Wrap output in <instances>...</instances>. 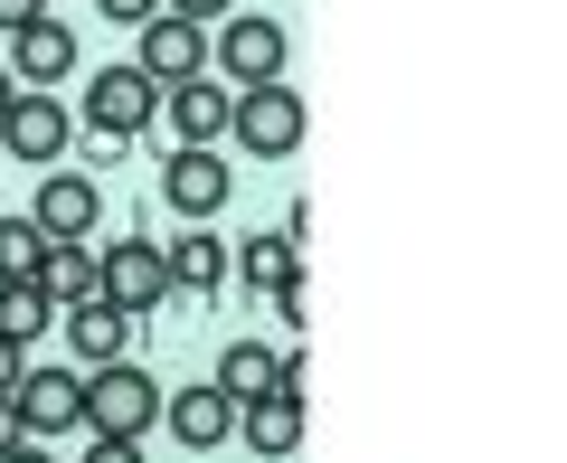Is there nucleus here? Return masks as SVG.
<instances>
[{"label": "nucleus", "mask_w": 567, "mask_h": 463, "mask_svg": "<svg viewBox=\"0 0 567 463\" xmlns=\"http://www.w3.org/2000/svg\"><path fill=\"white\" fill-rule=\"evenodd\" d=\"M85 425H95V435H142V425H162V379L133 369V360L85 369Z\"/></svg>", "instance_id": "1"}, {"label": "nucleus", "mask_w": 567, "mask_h": 463, "mask_svg": "<svg viewBox=\"0 0 567 463\" xmlns=\"http://www.w3.org/2000/svg\"><path fill=\"white\" fill-rule=\"evenodd\" d=\"M208 58H218L227 85H284L293 39H284V20H265V10H227V29L208 39Z\"/></svg>", "instance_id": "2"}, {"label": "nucleus", "mask_w": 567, "mask_h": 463, "mask_svg": "<svg viewBox=\"0 0 567 463\" xmlns=\"http://www.w3.org/2000/svg\"><path fill=\"white\" fill-rule=\"evenodd\" d=\"M227 133H237V152H256V162H284V152L303 142V95H293V85H237Z\"/></svg>", "instance_id": "3"}, {"label": "nucleus", "mask_w": 567, "mask_h": 463, "mask_svg": "<svg viewBox=\"0 0 567 463\" xmlns=\"http://www.w3.org/2000/svg\"><path fill=\"white\" fill-rule=\"evenodd\" d=\"M218 388L227 407H246V398H303V350H265V341H227L218 350Z\"/></svg>", "instance_id": "4"}, {"label": "nucleus", "mask_w": 567, "mask_h": 463, "mask_svg": "<svg viewBox=\"0 0 567 463\" xmlns=\"http://www.w3.org/2000/svg\"><path fill=\"white\" fill-rule=\"evenodd\" d=\"M76 114H85V123H95V133H104V142H133V133H142V123L162 114V85L142 76V66H104V76H95V85H85V104H76Z\"/></svg>", "instance_id": "5"}, {"label": "nucleus", "mask_w": 567, "mask_h": 463, "mask_svg": "<svg viewBox=\"0 0 567 463\" xmlns=\"http://www.w3.org/2000/svg\"><path fill=\"white\" fill-rule=\"evenodd\" d=\"M95 294L123 302V312H162L171 302V275H162V246H142V237H114L95 256Z\"/></svg>", "instance_id": "6"}, {"label": "nucleus", "mask_w": 567, "mask_h": 463, "mask_svg": "<svg viewBox=\"0 0 567 463\" xmlns=\"http://www.w3.org/2000/svg\"><path fill=\"white\" fill-rule=\"evenodd\" d=\"M10 407H20L29 435H76L85 425V369H20V388H10Z\"/></svg>", "instance_id": "7"}, {"label": "nucleus", "mask_w": 567, "mask_h": 463, "mask_svg": "<svg viewBox=\"0 0 567 463\" xmlns=\"http://www.w3.org/2000/svg\"><path fill=\"white\" fill-rule=\"evenodd\" d=\"M10 76H20V95H48L58 76H76V29L58 20V10H39L29 29H10Z\"/></svg>", "instance_id": "8"}, {"label": "nucleus", "mask_w": 567, "mask_h": 463, "mask_svg": "<svg viewBox=\"0 0 567 463\" xmlns=\"http://www.w3.org/2000/svg\"><path fill=\"white\" fill-rule=\"evenodd\" d=\"M227 189H237V171H227L218 152H199V142H181V152L162 162V199L181 208L189 227H208V218H218V208H227Z\"/></svg>", "instance_id": "9"}, {"label": "nucleus", "mask_w": 567, "mask_h": 463, "mask_svg": "<svg viewBox=\"0 0 567 463\" xmlns=\"http://www.w3.org/2000/svg\"><path fill=\"white\" fill-rule=\"evenodd\" d=\"M142 76L152 85H189V76H208V29L199 20H181V10H162V20H142Z\"/></svg>", "instance_id": "10"}, {"label": "nucleus", "mask_w": 567, "mask_h": 463, "mask_svg": "<svg viewBox=\"0 0 567 463\" xmlns=\"http://www.w3.org/2000/svg\"><path fill=\"white\" fill-rule=\"evenodd\" d=\"M66 133H76V114H66L58 95H20L0 114V152H10V162H58Z\"/></svg>", "instance_id": "11"}, {"label": "nucleus", "mask_w": 567, "mask_h": 463, "mask_svg": "<svg viewBox=\"0 0 567 463\" xmlns=\"http://www.w3.org/2000/svg\"><path fill=\"white\" fill-rule=\"evenodd\" d=\"M29 218H39L48 237H95V227H104V189L85 181V171H48V181H39V208H29Z\"/></svg>", "instance_id": "12"}, {"label": "nucleus", "mask_w": 567, "mask_h": 463, "mask_svg": "<svg viewBox=\"0 0 567 463\" xmlns=\"http://www.w3.org/2000/svg\"><path fill=\"white\" fill-rule=\"evenodd\" d=\"M58 322H66V341H76V360L85 369H104V360H133V322H142V312H123V302H76V312H58Z\"/></svg>", "instance_id": "13"}, {"label": "nucleus", "mask_w": 567, "mask_h": 463, "mask_svg": "<svg viewBox=\"0 0 567 463\" xmlns=\"http://www.w3.org/2000/svg\"><path fill=\"white\" fill-rule=\"evenodd\" d=\"M227 104H237V85H208V76L162 85V114H171V133H181V142H199V152L227 133Z\"/></svg>", "instance_id": "14"}, {"label": "nucleus", "mask_w": 567, "mask_h": 463, "mask_svg": "<svg viewBox=\"0 0 567 463\" xmlns=\"http://www.w3.org/2000/svg\"><path fill=\"white\" fill-rule=\"evenodd\" d=\"M162 425L189 444V454H208V444L237 435V407H227L218 388H181V398H162Z\"/></svg>", "instance_id": "15"}, {"label": "nucleus", "mask_w": 567, "mask_h": 463, "mask_svg": "<svg viewBox=\"0 0 567 463\" xmlns=\"http://www.w3.org/2000/svg\"><path fill=\"white\" fill-rule=\"evenodd\" d=\"M237 435H246V454L284 463L293 444H303V398H246L237 407Z\"/></svg>", "instance_id": "16"}, {"label": "nucleus", "mask_w": 567, "mask_h": 463, "mask_svg": "<svg viewBox=\"0 0 567 463\" xmlns=\"http://www.w3.org/2000/svg\"><path fill=\"white\" fill-rule=\"evenodd\" d=\"M39 294L58 302V312L95 302V246H85V237H48V256H39Z\"/></svg>", "instance_id": "17"}, {"label": "nucleus", "mask_w": 567, "mask_h": 463, "mask_svg": "<svg viewBox=\"0 0 567 463\" xmlns=\"http://www.w3.org/2000/svg\"><path fill=\"white\" fill-rule=\"evenodd\" d=\"M162 275H171V294H218V284H227V246L189 227V237L162 246Z\"/></svg>", "instance_id": "18"}, {"label": "nucleus", "mask_w": 567, "mask_h": 463, "mask_svg": "<svg viewBox=\"0 0 567 463\" xmlns=\"http://www.w3.org/2000/svg\"><path fill=\"white\" fill-rule=\"evenodd\" d=\"M48 322H58V302L39 294V275L0 284V341H20V350H29V341H39V331H48Z\"/></svg>", "instance_id": "19"}, {"label": "nucleus", "mask_w": 567, "mask_h": 463, "mask_svg": "<svg viewBox=\"0 0 567 463\" xmlns=\"http://www.w3.org/2000/svg\"><path fill=\"white\" fill-rule=\"evenodd\" d=\"M293 275H303V246L284 237V227L275 237H246V284H256V294H275V284H293Z\"/></svg>", "instance_id": "20"}, {"label": "nucleus", "mask_w": 567, "mask_h": 463, "mask_svg": "<svg viewBox=\"0 0 567 463\" xmlns=\"http://www.w3.org/2000/svg\"><path fill=\"white\" fill-rule=\"evenodd\" d=\"M39 256H48V227L29 218H0V284H20V275H39Z\"/></svg>", "instance_id": "21"}, {"label": "nucleus", "mask_w": 567, "mask_h": 463, "mask_svg": "<svg viewBox=\"0 0 567 463\" xmlns=\"http://www.w3.org/2000/svg\"><path fill=\"white\" fill-rule=\"evenodd\" d=\"M256 302L275 312V322H293V331L312 322V294H303V275H293V284H275V294H256Z\"/></svg>", "instance_id": "22"}, {"label": "nucleus", "mask_w": 567, "mask_h": 463, "mask_svg": "<svg viewBox=\"0 0 567 463\" xmlns=\"http://www.w3.org/2000/svg\"><path fill=\"white\" fill-rule=\"evenodd\" d=\"M85 463H142V435H95V444H85Z\"/></svg>", "instance_id": "23"}, {"label": "nucleus", "mask_w": 567, "mask_h": 463, "mask_svg": "<svg viewBox=\"0 0 567 463\" xmlns=\"http://www.w3.org/2000/svg\"><path fill=\"white\" fill-rule=\"evenodd\" d=\"M104 20H123V29H142V20H162V0H95Z\"/></svg>", "instance_id": "24"}, {"label": "nucleus", "mask_w": 567, "mask_h": 463, "mask_svg": "<svg viewBox=\"0 0 567 463\" xmlns=\"http://www.w3.org/2000/svg\"><path fill=\"white\" fill-rule=\"evenodd\" d=\"M162 10H181V20H199V29H208L218 10H237V0H162Z\"/></svg>", "instance_id": "25"}, {"label": "nucleus", "mask_w": 567, "mask_h": 463, "mask_svg": "<svg viewBox=\"0 0 567 463\" xmlns=\"http://www.w3.org/2000/svg\"><path fill=\"white\" fill-rule=\"evenodd\" d=\"M20 369H29V350H20V341H0V398L20 388Z\"/></svg>", "instance_id": "26"}, {"label": "nucleus", "mask_w": 567, "mask_h": 463, "mask_svg": "<svg viewBox=\"0 0 567 463\" xmlns=\"http://www.w3.org/2000/svg\"><path fill=\"white\" fill-rule=\"evenodd\" d=\"M39 10H48V0H0V29H29Z\"/></svg>", "instance_id": "27"}, {"label": "nucleus", "mask_w": 567, "mask_h": 463, "mask_svg": "<svg viewBox=\"0 0 567 463\" xmlns=\"http://www.w3.org/2000/svg\"><path fill=\"white\" fill-rule=\"evenodd\" d=\"M0 463H58V454H48L39 435H20V444H10V454H0Z\"/></svg>", "instance_id": "28"}, {"label": "nucleus", "mask_w": 567, "mask_h": 463, "mask_svg": "<svg viewBox=\"0 0 567 463\" xmlns=\"http://www.w3.org/2000/svg\"><path fill=\"white\" fill-rule=\"evenodd\" d=\"M20 435H29V425H20V407L0 398V454H10V444H20Z\"/></svg>", "instance_id": "29"}, {"label": "nucleus", "mask_w": 567, "mask_h": 463, "mask_svg": "<svg viewBox=\"0 0 567 463\" xmlns=\"http://www.w3.org/2000/svg\"><path fill=\"white\" fill-rule=\"evenodd\" d=\"M10 104H20V76H10V66H0V114H10Z\"/></svg>", "instance_id": "30"}]
</instances>
